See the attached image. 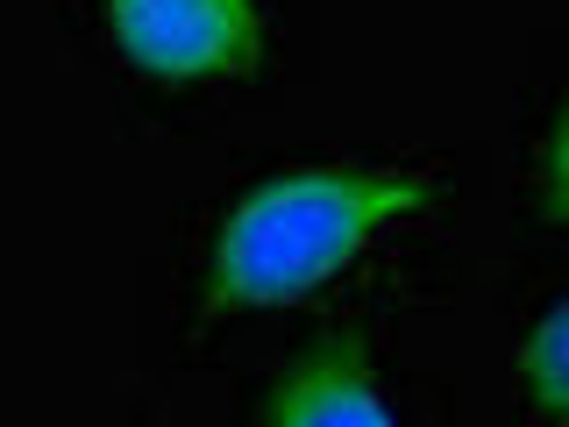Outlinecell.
<instances>
[{
  "instance_id": "1",
  "label": "cell",
  "mask_w": 569,
  "mask_h": 427,
  "mask_svg": "<svg viewBox=\"0 0 569 427\" xmlns=\"http://www.w3.org/2000/svg\"><path fill=\"white\" fill-rule=\"evenodd\" d=\"M427 200V178L378 165L271 171L221 214L207 249V307H284L328 285L370 236Z\"/></svg>"
},
{
  "instance_id": "2",
  "label": "cell",
  "mask_w": 569,
  "mask_h": 427,
  "mask_svg": "<svg viewBox=\"0 0 569 427\" xmlns=\"http://www.w3.org/2000/svg\"><path fill=\"white\" fill-rule=\"evenodd\" d=\"M107 36L150 79H236L263 50L257 0H107Z\"/></svg>"
},
{
  "instance_id": "3",
  "label": "cell",
  "mask_w": 569,
  "mask_h": 427,
  "mask_svg": "<svg viewBox=\"0 0 569 427\" xmlns=\"http://www.w3.org/2000/svg\"><path fill=\"white\" fill-rule=\"evenodd\" d=\"M271 427H399L391 406L370 385V364L356 342H328L307 364H292V378L278 385Z\"/></svg>"
},
{
  "instance_id": "4",
  "label": "cell",
  "mask_w": 569,
  "mask_h": 427,
  "mask_svg": "<svg viewBox=\"0 0 569 427\" xmlns=\"http://www.w3.org/2000/svg\"><path fill=\"white\" fill-rule=\"evenodd\" d=\"M520 370H527L533 406H541L548 420H562V427H569V299H556V307L533 320Z\"/></svg>"
},
{
  "instance_id": "5",
  "label": "cell",
  "mask_w": 569,
  "mask_h": 427,
  "mask_svg": "<svg viewBox=\"0 0 569 427\" xmlns=\"http://www.w3.org/2000/svg\"><path fill=\"white\" fill-rule=\"evenodd\" d=\"M541 200H548V214H562V221H569V115L556 121V136H548V157H541Z\"/></svg>"
}]
</instances>
